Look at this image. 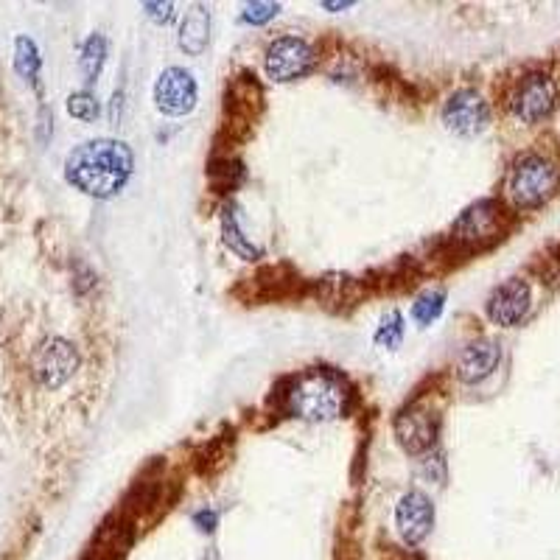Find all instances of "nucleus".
I'll use <instances>...</instances> for the list:
<instances>
[{"label":"nucleus","mask_w":560,"mask_h":560,"mask_svg":"<svg viewBox=\"0 0 560 560\" xmlns=\"http://www.w3.org/2000/svg\"><path fill=\"white\" fill-rule=\"evenodd\" d=\"M149 17H154L157 23H168L171 17H174V3H146L143 6Z\"/></svg>","instance_id":"nucleus-22"},{"label":"nucleus","mask_w":560,"mask_h":560,"mask_svg":"<svg viewBox=\"0 0 560 560\" xmlns=\"http://www.w3.org/2000/svg\"><path fill=\"white\" fill-rule=\"evenodd\" d=\"M502 362V348L493 339H474L457 356V378L462 384H479Z\"/></svg>","instance_id":"nucleus-12"},{"label":"nucleus","mask_w":560,"mask_h":560,"mask_svg":"<svg viewBox=\"0 0 560 560\" xmlns=\"http://www.w3.org/2000/svg\"><path fill=\"white\" fill-rule=\"evenodd\" d=\"M502 205L493 202V199H482L471 208L462 213L454 230L457 236L465 238V241H482V238H496L502 233Z\"/></svg>","instance_id":"nucleus-13"},{"label":"nucleus","mask_w":560,"mask_h":560,"mask_svg":"<svg viewBox=\"0 0 560 560\" xmlns=\"http://www.w3.org/2000/svg\"><path fill=\"white\" fill-rule=\"evenodd\" d=\"M196 524H199V530L202 532H210L216 527V513H199V516H196Z\"/></svg>","instance_id":"nucleus-23"},{"label":"nucleus","mask_w":560,"mask_h":560,"mask_svg":"<svg viewBox=\"0 0 560 560\" xmlns=\"http://www.w3.org/2000/svg\"><path fill=\"white\" fill-rule=\"evenodd\" d=\"M68 112L79 121H96L98 118V101L90 90H79L68 96Z\"/></svg>","instance_id":"nucleus-20"},{"label":"nucleus","mask_w":560,"mask_h":560,"mask_svg":"<svg viewBox=\"0 0 560 560\" xmlns=\"http://www.w3.org/2000/svg\"><path fill=\"white\" fill-rule=\"evenodd\" d=\"M350 406V390L331 370H306L286 390V409L294 418L334 420Z\"/></svg>","instance_id":"nucleus-2"},{"label":"nucleus","mask_w":560,"mask_h":560,"mask_svg":"<svg viewBox=\"0 0 560 560\" xmlns=\"http://www.w3.org/2000/svg\"><path fill=\"white\" fill-rule=\"evenodd\" d=\"M264 68L272 82H297L314 68V51L300 37H278L266 48Z\"/></svg>","instance_id":"nucleus-5"},{"label":"nucleus","mask_w":560,"mask_h":560,"mask_svg":"<svg viewBox=\"0 0 560 560\" xmlns=\"http://www.w3.org/2000/svg\"><path fill=\"white\" fill-rule=\"evenodd\" d=\"M135 168L132 149L124 140L98 138L76 146L65 160V180L82 194L110 199L126 185Z\"/></svg>","instance_id":"nucleus-1"},{"label":"nucleus","mask_w":560,"mask_h":560,"mask_svg":"<svg viewBox=\"0 0 560 560\" xmlns=\"http://www.w3.org/2000/svg\"><path fill=\"white\" fill-rule=\"evenodd\" d=\"M222 236H224V244L230 247L233 252H238L244 261H255V258H261V247H255L247 233L241 230V224H238V216H236V208H227L222 210Z\"/></svg>","instance_id":"nucleus-15"},{"label":"nucleus","mask_w":560,"mask_h":560,"mask_svg":"<svg viewBox=\"0 0 560 560\" xmlns=\"http://www.w3.org/2000/svg\"><path fill=\"white\" fill-rule=\"evenodd\" d=\"M325 9H348V6H353V3H322Z\"/></svg>","instance_id":"nucleus-24"},{"label":"nucleus","mask_w":560,"mask_h":560,"mask_svg":"<svg viewBox=\"0 0 560 560\" xmlns=\"http://www.w3.org/2000/svg\"><path fill=\"white\" fill-rule=\"evenodd\" d=\"M14 70L26 79V82H37L40 73V51L28 37H17L14 40Z\"/></svg>","instance_id":"nucleus-17"},{"label":"nucleus","mask_w":560,"mask_h":560,"mask_svg":"<svg viewBox=\"0 0 560 560\" xmlns=\"http://www.w3.org/2000/svg\"><path fill=\"white\" fill-rule=\"evenodd\" d=\"M104 59H107V40L101 34H93L90 40L84 42L82 59H79L84 82H96L98 73L104 68Z\"/></svg>","instance_id":"nucleus-16"},{"label":"nucleus","mask_w":560,"mask_h":560,"mask_svg":"<svg viewBox=\"0 0 560 560\" xmlns=\"http://www.w3.org/2000/svg\"><path fill=\"white\" fill-rule=\"evenodd\" d=\"M154 107L166 115H188L196 107V82L188 70L166 68L154 82Z\"/></svg>","instance_id":"nucleus-10"},{"label":"nucleus","mask_w":560,"mask_h":560,"mask_svg":"<svg viewBox=\"0 0 560 560\" xmlns=\"http://www.w3.org/2000/svg\"><path fill=\"white\" fill-rule=\"evenodd\" d=\"M530 283L521 278L504 280L502 286H496L488 297V317L502 328L518 325L530 311Z\"/></svg>","instance_id":"nucleus-11"},{"label":"nucleus","mask_w":560,"mask_h":560,"mask_svg":"<svg viewBox=\"0 0 560 560\" xmlns=\"http://www.w3.org/2000/svg\"><path fill=\"white\" fill-rule=\"evenodd\" d=\"M280 12L278 3H266V0H258V3H250L244 9V23H252V26H261L266 20H272L275 14Z\"/></svg>","instance_id":"nucleus-21"},{"label":"nucleus","mask_w":560,"mask_h":560,"mask_svg":"<svg viewBox=\"0 0 560 560\" xmlns=\"http://www.w3.org/2000/svg\"><path fill=\"white\" fill-rule=\"evenodd\" d=\"M490 121L488 101L479 96L476 90H457L448 98L443 107V124L448 132L462 135V138H474L479 135Z\"/></svg>","instance_id":"nucleus-8"},{"label":"nucleus","mask_w":560,"mask_h":560,"mask_svg":"<svg viewBox=\"0 0 560 560\" xmlns=\"http://www.w3.org/2000/svg\"><path fill=\"white\" fill-rule=\"evenodd\" d=\"M401 342H404V317L398 311H390L376 331V345L384 350H395Z\"/></svg>","instance_id":"nucleus-18"},{"label":"nucleus","mask_w":560,"mask_h":560,"mask_svg":"<svg viewBox=\"0 0 560 560\" xmlns=\"http://www.w3.org/2000/svg\"><path fill=\"white\" fill-rule=\"evenodd\" d=\"M76 367H79V350L62 336L45 339L40 348L34 350V359H31V373L45 390L65 387L76 373Z\"/></svg>","instance_id":"nucleus-4"},{"label":"nucleus","mask_w":560,"mask_h":560,"mask_svg":"<svg viewBox=\"0 0 560 560\" xmlns=\"http://www.w3.org/2000/svg\"><path fill=\"white\" fill-rule=\"evenodd\" d=\"M395 527L401 532L404 544L418 546L429 538L434 527V504L426 493L409 490L401 496V502L395 507Z\"/></svg>","instance_id":"nucleus-9"},{"label":"nucleus","mask_w":560,"mask_h":560,"mask_svg":"<svg viewBox=\"0 0 560 560\" xmlns=\"http://www.w3.org/2000/svg\"><path fill=\"white\" fill-rule=\"evenodd\" d=\"M443 306H446V292H426L423 297L415 300L412 317H415V322H420V325H429V322H434L443 314Z\"/></svg>","instance_id":"nucleus-19"},{"label":"nucleus","mask_w":560,"mask_h":560,"mask_svg":"<svg viewBox=\"0 0 560 560\" xmlns=\"http://www.w3.org/2000/svg\"><path fill=\"white\" fill-rule=\"evenodd\" d=\"M558 98V87L552 82V76L546 73H527L524 79H518L516 90L510 96V110L524 124H535L546 118Z\"/></svg>","instance_id":"nucleus-7"},{"label":"nucleus","mask_w":560,"mask_h":560,"mask_svg":"<svg viewBox=\"0 0 560 560\" xmlns=\"http://www.w3.org/2000/svg\"><path fill=\"white\" fill-rule=\"evenodd\" d=\"M395 437L409 454H423L437 443L440 434V415L426 404H409L395 415Z\"/></svg>","instance_id":"nucleus-6"},{"label":"nucleus","mask_w":560,"mask_h":560,"mask_svg":"<svg viewBox=\"0 0 560 560\" xmlns=\"http://www.w3.org/2000/svg\"><path fill=\"white\" fill-rule=\"evenodd\" d=\"M558 182V168H555L552 160H546L541 154H524L510 168L507 196L521 210L541 208L544 202H549L555 196Z\"/></svg>","instance_id":"nucleus-3"},{"label":"nucleus","mask_w":560,"mask_h":560,"mask_svg":"<svg viewBox=\"0 0 560 560\" xmlns=\"http://www.w3.org/2000/svg\"><path fill=\"white\" fill-rule=\"evenodd\" d=\"M210 17L205 6H191L180 23V48L185 54L199 56L208 48Z\"/></svg>","instance_id":"nucleus-14"}]
</instances>
